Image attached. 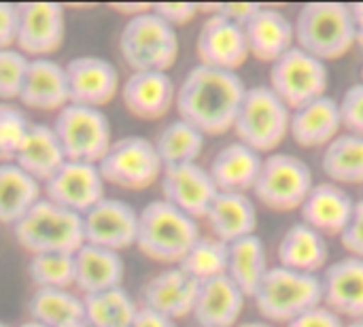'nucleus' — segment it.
<instances>
[{
	"mask_svg": "<svg viewBox=\"0 0 363 327\" xmlns=\"http://www.w3.org/2000/svg\"><path fill=\"white\" fill-rule=\"evenodd\" d=\"M64 327H89V323L85 319H81V321H72V323H68V326Z\"/></svg>",
	"mask_w": 363,
	"mask_h": 327,
	"instance_id": "obj_53",
	"label": "nucleus"
},
{
	"mask_svg": "<svg viewBox=\"0 0 363 327\" xmlns=\"http://www.w3.org/2000/svg\"><path fill=\"white\" fill-rule=\"evenodd\" d=\"M13 236L30 255L77 253L85 243L83 217L40 198L15 226Z\"/></svg>",
	"mask_w": 363,
	"mask_h": 327,
	"instance_id": "obj_4",
	"label": "nucleus"
},
{
	"mask_svg": "<svg viewBox=\"0 0 363 327\" xmlns=\"http://www.w3.org/2000/svg\"><path fill=\"white\" fill-rule=\"evenodd\" d=\"M255 309L272 323H289L323 302L321 277L272 266L253 296Z\"/></svg>",
	"mask_w": 363,
	"mask_h": 327,
	"instance_id": "obj_5",
	"label": "nucleus"
},
{
	"mask_svg": "<svg viewBox=\"0 0 363 327\" xmlns=\"http://www.w3.org/2000/svg\"><path fill=\"white\" fill-rule=\"evenodd\" d=\"M196 51L200 64L234 72L249 60V47L242 26L219 13L204 19L198 32Z\"/></svg>",
	"mask_w": 363,
	"mask_h": 327,
	"instance_id": "obj_17",
	"label": "nucleus"
},
{
	"mask_svg": "<svg viewBox=\"0 0 363 327\" xmlns=\"http://www.w3.org/2000/svg\"><path fill=\"white\" fill-rule=\"evenodd\" d=\"M17 49L34 60L55 53L66 36L64 9L53 2H26L17 4Z\"/></svg>",
	"mask_w": 363,
	"mask_h": 327,
	"instance_id": "obj_13",
	"label": "nucleus"
},
{
	"mask_svg": "<svg viewBox=\"0 0 363 327\" xmlns=\"http://www.w3.org/2000/svg\"><path fill=\"white\" fill-rule=\"evenodd\" d=\"M119 53L132 72H168L179 55L177 28L164 21L151 6V11L140 13L123 23L119 34Z\"/></svg>",
	"mask_w": 363,
	"mask_h": 327,
	"instance_id": "obj_6",
	"label": "nucleus"
},
{
	"mask_svg": "<svg viewBox=\"0 0 363 327\" xmlns=\"http://www.w3.org/2000/svg\"><path fill=\"white\" fill-rule=\"evenodd\" d=\"M51 128L64 149L66 160L72 162L100 164L113 145L111 123L102 109L68 102L62 111L55 113Z\"/></svg>",
	"mask_w": 363,
	"mask_h": 327,
	"instance_id": "obj_9",
	"label": "nucleus"
},
{
	"mask_svg": "<svg viewBox=\"0 0 363 327\" xmlns=\"http://www.w3.org/2000/svg\"><path fill=\"white\" fill-rule=\"evenodd\" d=\"M313 187V172L304 160L291 153H270L264 157L253 196L268 211L289 213L304 204Z\"/></svg>",
	"mask_w": 363,
	"mask_h": 327,
	"instance_id": "obj_8",
	"label": "nucleus"
},
{
	"mask_svg": "<svg viewBox=\"0 0 363 327\" xmlns=\"http://www.w3.org/2000/svg\"><path fill=\"white\" fill-rule=\"evenodd\" d=\"M19 102L34 111H62L70 102L64 66L51 57L30 60Z\"/></svg>",
	"mask_w": 363,
	"mask_h": 327,
	"instance_id": "obj_24",
	"label": "nucleus"
},
{
	"mask_svg": "<svg viewBox=\"0 0 363 327\" xmlns=\"http://www.w3.org/2000/svg\"><path fill=\"white\" fill-rule=\"evenodd\" d=\"M13 162L38 183H45L66 162V155L51 126L32 123Z\"/></svg>",
	"mask_w": 363,
	"mask_h": 327,
	"instance_id": "obj_30",
	"label": "nucleus"
},
{
	"mask_svg": "<svg viewBox=\"0 0 363 327\" xmlns=\"http://www.w3.org/2000/svg\"><path fill=\"white\" fill-rule=\"evenodd\" d=\"M355 200L332 181L317 183L300 206L302 221L323 236H340L353 215Z\"/></svg>",
	"mask_w": 363,
	"mask_h": 327,
	"instance_id": "obj_23",
	"label": "nucleus"
},
{
	"mask_svg": "<svg viewBox=\"0 0 363 327\" xmlns=\"http://www.w3.org/2000/svg\"><path fill=\"white\" fill-rule=\"evenodd\" d=\"M296 45L311 55L330 62L355 47V19L349 4L311 2L298 11L294 21Z\"/></svg>",
	"mask_w": 363,
	"mask_h": 327,
	"instance_id": "obj_3",
	"label": "nucleus"
},
{
	"mask_svg": "<svg viewBox=\"0 0 363 327\" xmlns=\"http://www.w3.org/2000/svg\"><path fill=\"white\" fill-rule=\"evenodd\" d=\"M113 11H117L121 15H128V19H132V17H136L140 13L151 11V6L149 4H113Z\"/></svg>",
	"mask_w": 363,
	"mask_h": 327,
	"instance_id": "obj_48",
	"label": "nucleus"
},
{
	"mask_svg": "<svg viewBox=\"0 0 363 327\" xmlns=\"http://www.w3.org/2000/svg\"><path fill=\"white\" fill-rule=\"evenodd\" d=\"M30 57H26L17 47L0 49V100H19L23 79L28 72Z\"/></svg>",
	"mask_w": 363,
	"mask_h": 327,
	"instance_id": "obj_40",
	"label": "nucleus"
},
{
	"mask_svg": "<svg viewBox=\"0 0 363 327\" xmlns=\"http://www.w3.org/2000/svg\"><path fill=\"white\" fill-rule=\"evenodd\" d=\"M40 183L15 162H0V223L15 226L43 196Z\"/></svg>",
	"mask_w": 363,
	"mask_h": 327,
	"instance_id": "obj_31",
	"label": "nucleus"
},
{
	"mask_svg": "<svg viewBox=\"0 0 363 327\" xmlns=\"http://www.w3.org/2000/svg\"><path fill=\"white\" fill-rule=\"evenodd\" d=\"M247 85L234 70L194 66L177 87L179 117L196 126L204 136H221L234 130Z\"/></svg>",
	"mask_w": 363,
	"mask_h": 327,
	"instance_id": "obj_1",
	"label": "nucleus"
},
{
	"mask_svg": "<svg viewBox=\"0 0 363 327\" xmlns=\"http://www.w3.org/2000/svg\"><path fill=\"white\" fill-rule=\"evenodd\" d=\"M0 327H11V326H6V323H2V321H0Z\"/></svg>",
	"mask_w": 363,
	"mask_h": 327,
	"instance_id": "obj_55",
	"label": "nucleus"
},
{
	"mask_svg": "<svg viewBox=\"0 0 363 327\" xmlns=\"http://www.w3.org/2000/svg\"><path fill=\"white\" fill-rule=\"evenodd\" d=\"M204 219L208 223L211 236L232 245L245 236L255 234L257 209L249 194L219 192Z\"/></svg>",
	"mask_w": 363,
	"mask_h": 327,
	"instance_id": "obj_28",
	"label": "nucleus"
},
{
	"mask_svg": "<svg viewBox=\"0 0 363 327\" xmlns=\"http://www.w3.org/2000/svg\"><path fill=\"white\" fill-rule=\"evenodd\" d=\"M153 11L164 19L168 21L172 28L177 26H185L189 21H194V17L200 13L198 4H191V2H177V4H155Z\"/></svg>",
	"mask_w": 363,
	"mask_h": 327,
	"instance_id": "obj_44",
	"label": "nucleus"
},
{
	"mask_svg": "<svg viewBox=\"0 0 363 327\" xmlns=\"http://www.w3.org/2000/svg\"><path fill=\"white\" fill-rule=\"evenodd\" d=\"M355 45L362 49L363 53V26H355Z\"/></svg>",
	"mask_w": 363,
	"mask_h": 327,
	"instance_id": "obj_50",
	"label": "nucleus"
},
{
	"mask_svg": "<svg viewBox=\"0 0 363 327\" xmlns=\"http://www.w3.org/2000/svg\"><path fill=\"white\" fill-rule=\"evenodd\" d=\"M230 245L215 236H200L198 243L189 249V253L179 264L191 279L198 283L217 279L228 275Z\"/></svg>",
	"mask_w": 363,
	"mask_h": 327,
	"instance_id": "obj_37",
	"label": "nucleus"
},
{
	"mask_svg": "<svg viewBox=\"0 0 363 327\" xmlns=\"http://www.w3.org/2000/svg\"><path fill=\"white\" fill-rule=\"evenodd\" d=\"M43 192L53 204L83 217L104 198V179L98 164L66 160L49 181L43 183Z\"/></svg>",
	"mask_w": 363,
	"mask_h": 327,
	"instance_id": "obj_12",
	"label": "nucleus"
},
{
	"mask_svg": "<svg viewBox=\"0 0 363 327\" xmlns=\"http://www.w3.org/2000/svg\"><path fill=\"white\" fill-rule=\"evenodd\" d=\"M17 327H47V326H43V323H38V321H34V319H28V321L19 323Z\"/></svg>",
	"mask_w": 363,
	"mask_h": 327,
	"instance_id": "obj_52",
	"label": "nucleus"
},
{
	"mask_svg": "<svg viewBox=\"0 0 363 327\" xmlns=\"http://www.w3.org/2000/svg\"><path fill=\"white\" fill-rule=\"evenodd\" d=\"M249 55L259 62H277L291 47H296L294 21L272 6H259L251 19L242 26Z\"/></svg>",
	"mask_w": 363,
	"mask_h": 327,
	"instance_id": "obj_21",
	"label": "nucleus"
},
{
	"mask_svg": "<svg viewBox=\"0 0 363 327\" xmlns=\"http://www.w3.org/2000/svg\"><path fill=\"white\" fill-rule=\"evenodd\" d=\"M257 9H259V4H240V2H234V4H217V11L215 13L232 19L238 26H245Z\"/></svg>",
	"mask_w": 363,
	"mask_h": 327,
	"instance_id": "obj_46",
	"label": "nucleus"
},
{
	"mask_svg": "<svg viewBox=\"0 0 363 327\" xmlns=\"http://www.w3.org/2000/svg\"><path fill=\"white\" fill-rule=\"evenodd\" d=\"M321 168L336 185L363 183V136L340 132L323 151Z\"/></svg>",
	"mask_w": 363,
	"mask_h": 327,
	"instance_id": "obj_33",
	"label": "nucleus"
},
{
	"mask_svg": "<svg viewBox=\"0 0 363 327\" xmlns=\"http://www.w3.org/2000/svg\"><path fill=\"white\" fill-rule=\"evenodd\" d=\"M17 4L0 2V49H11L17 40Z\"/></svg>",
	"mask_w": 363,
	"mask_h": 327,
	"instance_id": "obj_45",
	"label": "nucleus"
},
{
	"mask_svg": "<svg viewBox=\"0 0 363 327\" xmlns=\"http://www.w3.org/2000/svg\"><path fill=\"white\" fill-rule=\"evenodd\" d=\"M345 327H363V319H353V321H349Z\"/></svg>",
	"mask_w": 363,
	"mask_h": 327,
	"instance_id": "obj_54",
	"label": "nucleus"
},
{
	"mask_svg": "<svg viewBox=\"0 0 363 327\" xmlns=\"http://www.w3.org/2000/svg\"><path fill=\"white\" fill-rule=\"evenodd\" d=\"M323 304L342 319H363V260L342 257L330 264L321 277Z\"/></svg>",
	"mask_w": 363,
	"mask_h": 327,
	"instance_id": "obj_20",
	"label": "nucleus"
},
{
	"mask_svg": "<svg viewBox=\"0 0 363 327\" xmlns=\"http://www.w3.org/2000/svg\"><path fill=\"white\" fill-rule=\"evenodd\" d=\"M342 126L347 132L363 136V81L353 83L340 100Z\"/></svg>",
	"mask_w": 363,
	"mask_h": 327,
	"instance_id": "obj_41",
	"label": "nucleus"
},
{
	"mask_svg": "<svg viewBox=\"0 0 363 327\" xmlns=\"http://www.w3.org/2000/svg\"><path fill=\"white\" fill-rule=\"evenodd\" d=\"M28 277L36 289L74 287V253H38L30 255Z\"/></svg>",
	"mask_w": 363,
	"mask_h": 327,
	"instance_id": "obj_38",
	"label": "nucleus"
},
{
	"mask_svg": "<svg viewBox=\"0 0 363 327\" xmlns=\"http://www.w3.org/2000/svg\"><path fill=\"white\" fill-rule=\"evenodd\" d=\"M30 128L32 123L23 109L11 102H0V162L15 160Z\"/></svg>",
	"mask_w": 363,
	"mask_h": 327,
	"instance_id": "obj_39",
	"label": "nucleus"
},
{
	"mask_svg": "<svg viewBox=\"0 0 363 327\" xmlns=\"http://www.w3.org/2000/svg\"><path fill=\"white\" fill-rule=\"evenodd\" d=\"M245 300V294L228 275H223L200 283L191 315L198 327H236Z\"/></svg>",
	"mask_w": 363,
	"mask_h": 327,
	"instance_id": "obj_25",
	"label": "nucleus"
},
{
	"mask_svg": "<svg viewBox=\"0 0 363 327\" xmlns=\"http://www.w3.org/2000/svg\"><path fill=\"white\" fill-rule=\"evenodd\" d=\"M160 183L164 200L194 219H204L215 196L219 194L211 172L198 162L166 166Z\"/></svg>",
	"mask_w": 363,
	"mask_h": 327,
	"instance_id": "obj_16",
	"label": "nucleus"
},
{
	"mask_svg": "<svg viewBox=\"0 0 363 327\" xmlns=\"http://www.w3.org/2000/svg\"><path fill=\"white\" fill-rule=\"evenodd\" d=\"M236 327H272L268 321H249V323H240Z\"/></svg>",
	"mask_w": 363,
	"mask_h": 327,
	"instance_id": "obj_51",
	"label": "nucleus"
},
{
	"mask_svg": "<svg viewBox=\"0 0 363 327\" xmlns=\"http://www.w3.org/2000/svg\"><path fill=\"white\" fill-rule=\"evenodd\" d=\"M342 130L340 102L332 96H321L291 111L289 136L306 149L328 147Z\"/></svg>",
	"mask_w": 363,
	"mask_h": 327,
	"instance_id": "obj_22",
	"label": "nucleus"
},
{
	"mask_svg": "<svg viewBox=\"0 0 363 327\" xmlns=\"http://www.w3.org/2000/svg\"><path fill=\"white\" fill-rule=\"evenodd\" d=\"M204 134L187 123L185 119H174L170 123H166L153 145H155V151L166 166H177V164H191V162H198L200 153L204 151Z\"/></svg>",
	"mask_w": 363,
	"mask_h": 327,
	"instance_id": "obj_35",
	"label": "nucleus"
},
{
	"mask_svg": "<svg viewBox=\"0 0 363 327\" xmlns=\"http://www.w3.org/2000/svg\"><path fill=\"white\" fill-rule=\"evenodd\" d=\"M345 319L330 311L323 302L319 306H313L311 311L302 313L294 321H289L287 327H345Z\"/></svg>",
	"mask_w": 363,
	"mask_h": 327,
	"instance_id": "obj_43",
	"label": "nucleus"
},
{
	"mask_svg": "<svg viewBox=\"0 0 363 327\" xmlns=\"http://www.w3.org/2000/svg\"><path fill=\"white\" fill-rule=\"evenodd\" d=\"M132 327H177V321H172V319H168V317H164L151 309L140 306Z\"/></svg>",
	"mask_w": 363,
	"mask_h": 327,
	"instance_id": "obj_47",
	"label": "nucleus"
},
{
	"mask_svg": "<svg viewBox=\"0 0 363 327\" xmlns=\"http://www.w3.org/2000/svg\"><path fill=\"white\" fill-rule=\"evenodd\" d=\"M351 11H353V19H355V26H363V2L351 4Z\"/></svg>",
	"mask_w": 363,
	"mask_h": 327,
	"instance_id": "obj_49",
	"label": "nucleus"
},
{
	"mask_svg": "<svg viewBox=\"0 0 363 327\" xmlns=\"http://www.w3.org/2000/svg\"><path fill=\"white\" fill-rule=\"evenodd\" d=\"M138 211L117 198H102L83 215V238L87 245L123 251L136 245Z\"/></svg>",
	"mask_w": 363,
	"mask_h": 327,
	"instance_id": "obj_14",
	"label": "nucleus"
},
{
	"mask_svg": "<svg viewBox=\"0 0 363 327\" xmlns=\"http://www.w3.org/2000/svg\"><path fill=\"white\" fill-rule=\"evenodd\" d=\"M123 272L125 266L117 251L83 243L74 253V289L83 298L121 287Z\"/></svg>",
	"mask_w": 363,
	"mask_h": 327,
	"instance_id": "obj_27",
	"label": "nucleus"
},
{
	"mask_svg": "<svg viewBox=\"0 0 363 327\" xmlns=\"http://www.w3.org/2000/svg\"><path fill=\"white\" fill-rule=\"evenodd\" d=\"M362 81H363V68H362Z\"/></svg>",
	"mask_w": 363,
	"mask_h": 327,
	"instance_id": "obj_56",
	"label": "nucleus"
},
{
	"mask_svg": "<svg viewBox=\"0 0 363 327\" xmlns=\"http://www.w3.org/2000/svg\"><path fill=\"white\" fill-rule=\"evenodd\" d=\"M200 283L181 266H170L151 277L140 289V306L151 309L172 321L194 313Z\"/></svg>",
	"mask_w": 363,
	"mask_h": 327,
	"instance_id": "obj_18",
	"label": "nucleus"
},
{
	"mask_svg": "<svg viewBox=\"0 0 363 327\" xmlns=\"http://www.w3.org/2000/svg\"><path fill=\"white\" fill-rule=\"evenodd\" d=\"M121 100L134 117L153 121L177 104V87L168 72L138 70L130 72L121 85Z\"/></svg>",
	"mask_w": 363,
	"mask_h": 327,
	"instance_id": "obj_19",
	"label": "nucleus"
},
{
	"mask_svg": "<svg viewBox=\"0 0 363 327\" xmlns=\"http://www.w3.org/2000/svg\"><path fill=\"white\" fill-rule=\"evenodd\" d=\"M85 321L89 327H132L138 304L123 287H115L102 294L85 296Z\"/></svg>",
	"mask_w": 363,
	"mask_h": 327,
	"instance_id": "obj_36",
	"label": "nucleus"
},
{
	"mask_svg": "<svg viewBox=\"0 0 363 327\" xmlns=\"http://www.w3.org/2000/svg\"><path fill=\"white\" fill-rule=\"evenodd\" d=\"M28 315L47 327H64L72 321H81L85 317L83 296L72 289H34L28 300Z\"/></svg>",
	"mask_w": 363,
	"mask_h": 327,
	"instance_id": "obj_34",
	"label": "nucleus"
},
{
	"mask_svg": "<svg viewBox=\"0 0 363 327\" xmlns=\"http://www.w3.org/2000/svg\"><path fill=\"white\" fill-rule=\"evenodd\" d=\"M104 183L121 189L140 192L162 179L164 164L153 140L145 136H123L113 140L106 155L98 164Z\"/></svg>",
	"mask_w": 363,
	"mask_h": 327,
	"instance_id": "obj_11",
	"label": "nucleus"
},
{
	"mask_svg": "<svg viewBox=\"0 0 363 327\" xmlns=\"http://www.w3.org/2000/svg\"><path fill=\"white\" fill-rule=\"evenodd\" d=\"M328 260L330 249L325 236L304 221L291 226L279 243V266L317 275L328 268Z\"/></svg>",
	"mask_w": 363,
	"mask_h": 327,
	"instance_id": "obj_29",
	"label": "nucleus"
},
{
	"mask_svg": "<svg viewBox=\"0 0 363 327\" xmlns=\"http://www.w3.org/2000/svg\"><path fill=\"white\" fill-rule=\"evenodd\" d=\"M345 251H349V255L363 260V198L355 202L353 215L345 228V232L338 236Z\"/></svg>",
	"mask_w": 363,
	"mask_h": 327,
	"instance_id": "obj_42",
	"label": "nucleus"
},
{
	"mask_svg": "<svg viewBox=\"0 0 363 327\" xmlns=\"http://www.w3.org/2000/svg\"><path fill=\"white\" fill-rule=\"evenodd\" d=\"M262 164V153H257L255 149L247 147L240 140H234L215 153L208 172L219 192L249 194L255 187Z\"/></svg>",
	"mask_w": 363,
	"mask_h": 327,
	"instance_id": "obj_26",
	"label": "nucleus"
},
{
	"mask_svg": "<svg viewBox=\"0 0 363 327\" xmlns=\"http://www.w3.org/2000/svg\"><path fill=\"white\" fill-rule=\"evenodd\" d=\"M270 266H268L266 245L257 234L245 236L230 245L228 277L245 294V298L255 296Z\"/></svg>",
	"mask_w": 363,
	"mask_h": 327,
	"instance_id": "obj_32",
	"label": "nucleus"
},
{
	"mask_svg": "<svg viewBox=\"0 0 363 327\" xmlns=\"http://www.w3.org/2000/svg\"><path fill=\"white\" fill-rule=\"evenodd\" d=\"M200 236L198 219L179 211L164 198L149 202L138 213L136 247L153 262L179 266Z\"/></svg>",
	"mask_w": 363,
	"mask_h": 327,
	"instance_id": "obj_2",
	"label": "nucleus"
},
{
	"mask_svg": "<svg viewBox=\"0 0 363 327\" xmlns=\"http://www.w3.org/2000/svg\"><path fill=\"white\" fill-rule=\"evenodd\" d=\"M68 98L72 104L100 109L108 104L119 87V72L113 62L100 55H79L72 57L66 66Z\"/></svg>",
	"mask_w": 363,
	"mask_h": 327,
	"instance_id": "obj_15",
	"label": "nucleus"
},
{
	"mask_svg": "<svg viewBox=\"0 0 363 327\" xmlns=\"http://www.w3.org/2000/svg\"><path fill=\"white\" fill-rule=\"evenodd\" d=\"M291 109L272 92L270 85L247 87L234 132L240 143L257 153H274L289 134Z\"/></svg>",
	"mask_w": 363,
	"mask_h": 327,
	"instance_id": "obj_7",
	"label": "nucleus"
},
{
	"mask_svg": "<svg viewBox=\"0 0 363 327\" xmlns=\"http://www.w3.org/2000/svg\"><path fill=\"white\" fill-rule=\"evenodd\" d=\"M268 85L294 111L328 94V62L311 55L308 51L296 45L270 64Z\"/></svg>",
	"mask_w": 363,
	"mask_h": 327,
	"instance_id": "obj_10",
	"label": "nucleus"
}]
</instances>
